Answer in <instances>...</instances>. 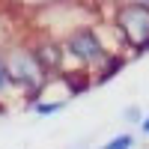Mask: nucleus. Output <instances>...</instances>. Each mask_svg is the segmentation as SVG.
<instances>
[{"instance_id": "obj_1", "label": "nucleus", "mask_w": 149, "mask_h": 149, "mask_svg": "<svg viewBox=\"0 0 149 149\" xmlns=\"http://www.w3.org/2000/svg\"><path fill=\"white\" fill-rule=\"evenodd\" d=\"M6 69H9V81H12V90H18L21 95H27V102L33 104L36 95H39L45 86H48V74L39 66V60L33 57L30 45H9L6 51Z\"/></svg>"}, {"instance_id": "obj_2", "label": "nucleus", "mask_w": 149, "mask_h": 149, "mask_svg": "<svg viewBox=\"0 0 149 149\" xmlns=\"http://www.w3.org/2000/svg\"><path fill=\"white\" fill-rule=\"evenodd\" d=\"M113 27L119 42L134 51L137 57L146 54L149 45V6L140 0H128V3H116L113 9Z\"/></svg>"}, {"instance_id": "obj_3", "label": "nucleus", "mask_w": 149, "mask_h": 149, "mask_svg": "<svg viewBox=\"0 0 149 149\" xmlns=\"http://www.w3.org/2000/svg\"><path fill=\"white\" fill-rule=\"evenodd\" d=\"M63 45H66V54L81 63V69H98L110 54V48L104 45L102 33L95 27H90V24H81V27L69 30Z\"/></svg>"}, {"instance_id": "obj_4", "label": "nucleus", "mask_w": 149, "mask_h": 149, "mask_svg": "<svg viewBox=\"0 0 149 149\" xmlns=\"http://www.w3.org/2000/svg\"><path fill=\"white\" fill-rule=\"evenodd\" d=\"M30 51H33L36 60H39V66L45 69L48 78H57L60 72H66L69 54H66V45L60 39H54V36H39L36 42H30Z\"/></svg>"}, {"instance_id": "obj_5", "label": "nucleus", "mask_w": 149, "mask_h": 149, "mask_svg": "<svg viewBox=\"0 0 149 149\" xmlns=\"http://www.w3.org/2000/svg\"><path fill=\"white\" fill-rule=\"evenodd\" d=\"M125 63H128V60H125V54L110 51V54H107V60H104V63L95 69V74H93V84H107V81H113L116 74H119L122 69H125Z\"/></svg>"}, {"instance_id": "obj_6", "label": "nucleus", "mask_w": 149, "mask_h": 149, "mask_svg": "<svg viewBox=\"0 0 149 149\" xmlns=\"http://www.w3.org/2000/svg\"><path fill=\"white\" fill-rule=\"evenodd\" d=\"M66 104H69V98H48V102H45V98H36L30 107H33V113H39V116H54Z\"/></svg>"}, {"instance_id": "obj_7", "label": "nucleus", "mask_w": 149, "mask_h": 149, "mask_svg": "<svg viewBox=\"0 0 149 149\" xmlns=\"http://www.w3.org/2000/svg\"><path fill=\"white\" fill-rule=\"evenodd\" d=\"M134 146V134L131 131H122V134H113L104 146H98V149H131Z\"/></svg>"}, {"instance_id": "obj_8", "label": "nucleus", "mask_w": 149, "mask_h": 149, "mask_svg": "<svg viewBox=\"0 0 149 149\" xmlns=\"http://www.w3.org/2000/svg\"><path fill=\"white\" fill-rule=\"evenodd\" d=\"M12 93V81H9V69H6V57L0 51V95H9Z\"/></svg>"}, {"instance_id": "obj_9", "label": "nucleus", "mask_w": 149, "mask_h": 149, "mask_svg": "<svg viewBox=\"0 0 149 149\" xmlns=\"http://www.w3.org/2000/svg\"><path fill=\"white\" fill-rule=\"evenodd\" d=\"M122 116H125L128 122H140V119H143V113H140V107H134V104H131V107H125V113H122Z\"/></svg>"}, {"instance_id": "obj_10", "label": "nucleus", "mask_w": 149, "mask_h": 149, "mask_svg": "<svg viewBox=\"0 0 149 149\" xmlns=\"http://www.w3.org/2000/svg\"><path fill=\"white\" fill-rule=\"evenodd\" d=\"M137 128H140V134H146V137H149V116H143V119L137 122Z\"/></svg>"}, {"instance_id": "obj_11", "label": "nucleus", "mask_w": 149, "mask_h": 149, "mask_svg": "<svg viewBox=\"0 0 149 149\" xmlns=\"http://www.w3.org/2000/svg\"><path fill=\"white\" fill-rule=\"evenodd\" d=\"M140 3H146V6H149V0H140Z\"/></svg>"}, {"instance_id": "obj_12", "label": "nucleus", "mask_w": 149, "mask_h": 149, "mask_svg": "<svg viewBox=\"0 0 149 149\" xmlns=\"http://www.w3.org/2000/svg\"><path fill=\"white\" fill-rule=\"evenodd\" d=\"M146 54H149V45H146Z\"/></svg>"}, {"instance_id": "obj_13", "label": "nucleus", "mask_w": 149, "mask_h": 149, "mask_svg": "<svg viewBox=\"0 0 149 149\" xmlns=\"http://www.w3.org/2000/svg\"><path fill=\"white\" fill-rule=\"evenodd\" d=\"M0 110H3V107H0Z\"/></svg>"}]
</instances>
